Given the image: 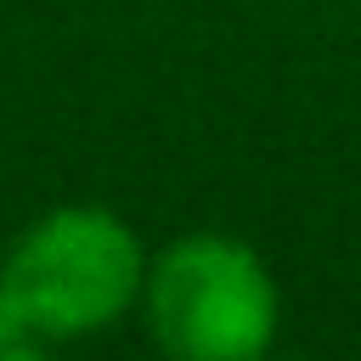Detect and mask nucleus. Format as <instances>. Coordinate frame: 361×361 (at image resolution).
I'll return each instance as SVG.
<instances>
[{
	"label": "nucleus",
	"instance_id": "obj_2",
	"mask_svg": "<svg viewBox=\"0 0 361 361\" xmlns=\"http://www.w3.org/2000/svg\"><path fill=\"white\" fill-rule=\"evenodd\" d=\"M135 310L175 361H259L282 327V288L243 237L186 231L147 254Z\"/></svg>",
	"mask_w": 361,
	"mask_h": 361
},
{
	"label": "nucleus",
	"instance_id": "obj_3",
	"mask_svg": "<svg viewBox=\"0 0 361 361\" xmlns=\"http://www.w3.org/2000/svg\"><path fill=\"white\" fill-rule=\"evenodd\" d=\"M51 344L39 338V327L28 322V310L11 299V288L0 282V361H28V355H45Z\"/></svg>",
	"mask_w": 361,
	"mask_h": 361
},
{
	"label": "nucleus",
	"instance_id": "obj_1",
	"mask_svg": "<svg viewBox=\"0 0 361 361\" xmlns=\"http://www.w3.org/2000/svg\"><path fill=\"white\" fill-rule=\"evenodd\" d=\"M141 276L147 243L107 203H56L34 214L0 254V282L51 350L135 316Z\"/></svg>",
	"mask_w": 361,
	"mask_h": 361
}]
</instances>
